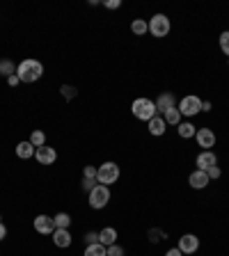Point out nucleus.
I'll return each instance as SVG.
<instances>
[{
    "mask_svg": "<svg viewBox=\"0 0 229 256\" xmlns=\"http://www.w3.org/2000/svg\"><path fill=\"white\" fill-rule=\"evenodd\" d=\"M16 76L21 83H35L44 76V64L39 60H23L16 66Z\"/></svg>",
    "mask_w": 229,
    "mask_h": 256,
    "instance_id": "f257e3e1",
    "label": "nucleus"
},
{
    "mask_svg": "<svg viewBox=\"0 0 229 256\" xmlns=\"http://www.w3.org/2000/svg\"><path fill=\"white\" fill-rule=\"evenodd\" d=\"M131 110H133V117L140 121H151L156 117V103L151 101V99H145V96H142V99H135Z\"/></svg>",
    "mask_w": 229,
    "mask_h": 256,
    "instance_id": "f03ea898",
    "label": "nucleus"
},
{
    "mask_svg": "<svg viewBox=\"0 0 229 256\" xmlns=\"http://www.w3.org/2000/svg\"><path fill=\"white\" fill-rule=\"evenodd\" d=\"M117 179H119V165L114 162H103L97 169V181L101 185H113L117 183Z\"/></svg>",
    "mask_w": 229,
    "mask_h": 256,
    "instance_id": "7ed1b4c3",
    "label": "nucleus"
},
{
    "mask_svg": "<svg viewBox=\"0 0 229 256\" xmlns=\"http://www.w3.org/2000/svg\"><path fill=\"white\" fill-rule=\"evenodd\" d=\"M149 25V32L151 37H168L170 35V18L165 14H156V16H151V21H147Z\"/></svg>",
    "mask_w": 229,
    "mask_h": 256,
    "instance_id": "20e7f679",
    "label": "nucleus"
},
{
    "mask_svg": "<svg viewBox=\"0 0 229 256\" xmlns=\"http://www.w3.org/2000/svg\"><path fill=\"white\" fill-rule=\"evenodd\" d=\"M176 107H179L181 117H195L197 112H202V101L197 96H183Z\"/></svg>",
    "mask_w": 229,
    "mask_h": 256,
    "instance_id": "39448f33",
    "label": "nucleus"
},
{
    "mask_svg": "<svg viewBox=\"0 0 229 256\" xmlns=\"http://www.w3.org/2000/svg\"><path fill=\"white\" fill-rule=\"evenodd\" d=\"M110 202V190H108V185H101L99 183L94 190L90 192V206L92 208H106V204Z\"/></svg>",
    "mask_w": 229,
    "mask_h": 256,
    "instance_id": "423d86ee",
    "label": "nucleus"
},
{
    "mask_svg": "<svg viewBox=\"0 0 229 256\" xmlns=\"http://www.w3.org/2000/svg\"><path fill=\"white\" fill-rule=\"evenodd\" d=\"M179 250L181 254H193V252L199 250V238L195 233H186V236H181L179 238Z\"/></svg>",
    "mask_w": 229,
    "mask_h": 256,
    "instance_id": "0eeeda50",
    "label": "nucleus"
},
{
    "mask_svg": "<svg viewBox=\"0 0 229 256\" xmlns=\"http://www.w3.org/2000/svg\"><path fill=\"white\" fill-rule=\"evenodd\" d=\"M195 140H197L199 147H204V151H211V147L216 144V133L209 131V128H199L195 133Z\"/></svg>",
    "mask_w": 229,
    "mask_h": 256,
    "instance_id": "6e6552de",
    "label": "nucleus"
},
{
    "mask_svg": "<svg viewBox=\"0 0 229 256\" xmlns=\"http://www.w3.org/2000/svg\"><path fill=\"white\" fill-rule=\"evenodd\" d=\"M35 231L42 233V236H46V233H53L55 231L53 217H49V215H37V217H35Z\"/></svg>",
    "mask_w": 229,
    "mask_h": 256,
    "instance_id": "1a4fd4ad",
    "label": "nucleus"
},
{
    "mask_svg": "<svg viewBox=\"0 0 229 256\" xmlns=\"http://www.w3.org/2000/svg\"><path fill=\"white\" fill-rule=\"evenodd\" d=\"M35 158H37V162L39 165H53L55 162V158H57V154H55V149H51V147H39V149L35 151Z\"/></svg>",
    "mask_w": 229,
    "mask_h": 256,
    "instance_id": "9d476101",
    "label": "nucleus"
},
{
    "mask_svg": "<svg viewBox=\"0 0 229 256\" xmlns=\"http://www.w3.org/2000/svg\"><path fill=\"white\" fill-rule=\"evenodd\" d=\"M188 183L193 185L195 190H202V188H206V185L211 183V179H209V174L202 172V169H195L190 176H188Z\"/></svg>",
    "mask_w": 229,
    "mask_h": 256,
    "instance_id": "9b49d317",
    "label": "nucleus"
},
{
    "mask_svg": "<svg viewBox=\"0 0 229 256\" xmlns=\"http://www.w3.org/2000/svg\"><path fill=\"white\" fill-rule=\"evenodd\" d=\"M154 103H156V112H163L165 114L170 107H174V96H172V92H163V94L158 96Z\"/></svg>",
    "mask_w": 229,
    "mask_h": 256,
    "instance_id": "f8f14e48",
    "label": "nucleus"
},
{
    "mask_svg": "<svg viewBox=\"0 0 229 256\" xmlns=\"http://www.w3.org/2000/svg\"><path fill=\"white\" fill-rule=\"evenodd\" d=\"M218 162V155L213 154V151H202V154L197 155V169H202V172H206L209 167H213Z\"/></svg>",
    "mask_w": 229,
    "mask_h": 256,
    "instance_id": "ddd939ff",
    "label": "nucleus"
},
{
    "mask_svg": "<svg viewBox=\"0 0 229 256\" xmlns=\"http://www.w3.org/2000/svg\"><path fill=\"white\" fill-rule=\"evenodd\" d=\"M51 236H53L55 247H62V250H64V247L71 245V233H69V229H55Z\"/></svg>",
    "mask_w": 229,
    "mask_h": 256,
    "instance_id": "4468645a",
    "label": "nucleus"
},
{
    "mask_svg": "<svg viewBox=\"0 0 229 256\" xmlns=\"http://www.w3.org/2000/svg\"><path fill=\"white\" fill-rule=\"evenodd\" d=\"M99 243L106 245V247L114 245V243H117V231H114L113 226H106V229H101V231H99Z\"/></svg>",
    "mask_w": 229,
    "mask_h": 256,
    "instance_id": "2eb2a0df",
    "label": "nucleus"
},
{
    "mask_svg": "<svg viewBox=\"0 0 229 256\" xmlns=\"http://www.w3.org/2000/svg\"><path fill=\"white\" fill-rule=\"evenodd\" d=\"M165 128H168V124H165L163 117H154V119L149 121V133H151V135L161 137L165 133Z\"/></svg>",
    "mask_w": 229,
    "mask_h": 256,
    "instance_id": "dca6fc26",
    "label": "nucleus"
},
{
    "mask_svg": "<svg viewBox=\"0 0 229 256\" xmlns=\"http://www.w3.org/2000/svg\"><path fill=\"white\" fill-rule=\"evenodd\" d=\"M35 147H32L30 142H18L16 144V155L18 158H23V160H28V158H32L35 155Z\"/></svg>",
    "mask_w": 229,
    "mask_h": 256,
    "instance_id": "f3484780",
    "label": "nucleus"
},
{
    "mask_svg": "<svg viewBox=\"0 0 229 256\" xmlns=\"http://www.w3.org/2000/svg\"><path fill=\"white\" fill-rule=\"evenodd\" d=\"M163 119H165V124H172V126H179L181 124V112H179V107H170L168 112L163 114Z\"/></svg>",
    "mask_w": 229,
    "mask_h": 256,
    "instance_id": "a211bd4d",
    "label": "nucleus"
},
{
    "mask_svg": "<svg viewBox=\"0 0 229 256\" xmlns=\"http://www.w3.org/2000/svg\"><path fill=\"white\" fill-rule=\"evenodd\" d=\"M85 256H108V250H106V245L94 243V245H87Z\"/></svg>",
    "mask_w": 229,
    "mask_h": 256,
    "instance_id": "6ab92c4d",
    "label": "nucleus"
},
{
    "mask_svg": "<svg viewBox=\"0 0 229 256\" xmlns=\"http://www.w3.org/2000/svg\"><path fill=\"white\" fill-rule=\"evenodd\" d=\"M195 133H197V128H195L190 121H181L179 124V135L181 137H188V140H190V137H195Z\"/></svg>",
    "mask_w": 229,
    "mask_h": 256,
    "instance_id": "aec40b11",
    "label": "nucleus"
},
{
    "mask_svg": "<svg viewBox=\"0 0 229 256\" xmlns=\"http://www.w3.org/2000/svg\"><path fill=\"white\" fill-rule=\"evenodd\" d=\"M53 222H55V229H69V224H71V217L66 213H57L53 217Z\"/></svg>",
    "mask_w": 229,
    "mask_h": 256,
    "instance_id": "412c9836",
    "label": "nucleus"
},
{
    "mask_svg": "<svg viewBox=\"0 0 229 256\" xmlns=\"http://www.w3.org/2000/svg\"><path fill=\"white\" fill-rule=\"evenodd\" d=\"M131 30L135 32V35H145V32H149V25H147V21H142V18H135L131 23Z\"/></svg>",
    "mask_w": 229,
    "mask_h": 256,
    "instance_id": "4be33fe9",
    "label": "nucleus"
},
{
    "mask_svg": "<svg viewBox=\"0 0 229 256\" xmlns=\"http://www.w3.org/2000/svg\"><path fill=\"white\" fill-rule=\"evenodd\" d=\"M14 73H16V66L12 64V62L9 60H0V76H14Z\"/></svg>",
    "mask_w": 229,
    "mask_h": 256,
    "instance_id": "5701e85b",
    "label": "nucleus"
},
{
    "mask_svg": "<svg viewBox=\"0 0 229 256\" xmlns=\"http://www.w3.org/2000/svg\"><path fill=\"white\" fill-rule=\"evenodd\" d=\"M30 144L32 147H35V149H39V147H44V144H46V135H44L42 131H35L30 135Z\"/></svg>",
    "mask_w": 229,
    "mask_h": 256,
    "instance_id": "b1692460",
    "label": "nucleus"
},
{
    "mask_svg": "<svg viewBox=\"0 0 229 256\" xmlns=\"http://www.w3.org/2000/svg\"><path fill=\"white\" fill-rule=\"evenodd\" d=\"M220 48H223L225 55H229V32H223V35H220Z\"/></svg>",
    "mask_w": 229,
    "mask_h": 256,
    "instance_id": "393cba45",
    "label": "nucleus"
},
{
    "mask_svg": "<svg viewBox=\"0 0 229 256\" xmlns=\"http://www.w3.org/2000/svg\"><path fill=\"white\" fill-rule=\"evenodd\" d=\"M106 250H108V256H124V247H119L117 243L110 245V247H106Z\"/></svg>",
    "mask_w": 229,
    "mask_h": 256,
    "instance_id": "a878e982",
    "label": "nucleus"
},
{
    "mask_svg": "<svg viewBox=\"0 0 229 256\" xmlns=\"http://www.w3.org/2000/svg\"><path fill=\"white\" fill-rule=\"evenodd\" d=\"M163 236H165V233L161 231V229H151V231H149V240H151V243H158V240H163Z\"/></svg>",
    "mask_w": 229,
    "mask_h": 256,
    "instance_id": "bb28decb",
    "label": "nucleus"
},
{
    "mask_svg": "<svg viewBox=\"0 0 229 256\" xmlns=\"http://www.w3.org/2000/svg\"><path fill=\"white\" fill-rule=\"evenodd\" d=\"M206 174H209V179H220V167L218 165H213V167H209V169H206Z\"/></svg>",
    "mask_w": 229,
    "mask_h": 256,
    "instance_id": "cd10ccee",
    "label": "nucleus"
},
{
    "mask_svg": "<svg viewBox=\"0 0 229 256\" xmlns=\"http://www.w3.org/2000/svg\"><path fill=\"white\" fill-rule=\"evenodd\" d=\"M97 179H85L83 181V188H85V190H87V192H92V190H94V188H97Z\"/></svg>",
    "mask_w": 229,
    "mask_h": 256,
    "instance_id": "c85d7f7f",
    "label": "nucleus"
},
{
    "mask_svg": "<svg viewBox=\"0 0 229 256\" xmlns=\"http://www.w3.org/2000/svg\"><path fill=\"white\" fill-rule=\"evenodd\" d=\"M83 174H85V179H97V167H92V165H90V167H85V172H83Z\"/></svg>",
    "mask_w": 229,
    "mask_h": 256,
    "instance_id": "c756f323",
    "label": "nucleus"
},
{
    "mask_svg": "<svg viewBox=\"0 0 229 256\" xmlns=\"http://www.w3.org/2000/svg\"><path fill=\"white\" fill-rule=\"evenodd\" d=\"M62 94H64L66 99H73V96H76V90H73V87H69V85H64V87H62Z\"/></svg>",
    "mask_w": 229,
    "mask_h": 256,
    "instance_id": "7c9ffc66",
    "label": "nucleus"
},
{
    "mask_svg": "<svg viewBox=\"0 0 229 256\" xmlns=\"http://www.w3.org/2000/svg\"><path fill=\"white\" fill-rule=\"evenodd\" d=\"M119 5H121V0H106V7H108V9H117Z\"/></svg>",
    "mask_w": 229,
    "mask_h": 256,
    "instance_id": "2f4dec72",
    "label": "nucleus"
},
{
    "mask_svg": "<svg viewBox=\"0 0 229 256\" xmlns=\"http://www.w3.org/2000/svg\"><path fill=\"white\" fill-rule=\"evenodd\" d=\"M87 245H94V243H99V233H87Z\"/></svg>",
    "mask_w": 229,
    "mask_h": 256,
    "instance_id": "473e14b6",
    "label": "nucleus"
},
{
    "mask_svg": "<svg viewBox=\"0 0 229 256\" xmlns=\"http://www.w3.org/2000/svg\"><path fill=\"white\" fill-rule=\"evenodd\" d=\"M7 83H9V87H16V85L21 83V80H18V76H16V73H14V76H9V78H7Z\"/></svg>",
    "mask_w": 229,
    "mask_h": 256,
    "instance_id": "72a5a7b5",
    "label": "nucleus"
},
{
    "mask_svg": "<svg viewBox=\"0 0 229 256\" xmlns=\"http://www.w3.org/2000/svg\"><path fill=\"white\" fill-rule=\"evenodd\" d=\"M165 256H183V254H181L179 247H172V250H168V254H165Z\"/></svg>",
    "mask_w": 229,
    "mask_h": 256,
    "instance_id": "f704fd0d",
    "label": "nucleus"
},
{
    "mask_svg": "<svg viewBox=\"0 0 229 256\" xmlns=\"http://www.w3.org/2000/svg\"><path fill=\"white\" fill-rule=\"evenodd\" d=\"M5 236H7V226L2 224V222H0V240L5 238Z\"/></svg>",
    "mask_w": 229,
    "mask_h": 256,
    "instance_id": "c9c22d12",
    "label": "nucleus"
},
{
    "mask_svg": "<svg viewBox=\"0 0 229 256\" xmlns=\"http://www.w3.org/2000/svg\"><path fill=\"white\" fill-rule=\"evenodd\" d=\"M202 110H206V112H209V110H211V103H209V101H202Z\"/></svg>",
    "mask_w": 229,
    "mask_h": 256,
    "instance_id": "e433bc0d",
    "label": "nucleus"
}]
</instances>
